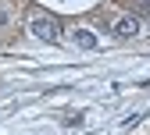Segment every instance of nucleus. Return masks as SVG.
<instances>
[{"label": "nucleus", "mask_w": 150, "mask_h": 135, "mask_svg": "<svg viewBox=\"0 0 150 135\" xmlns=\"http://www.w3.org/2000/svg\"><path fill=\"white\" fill-rule=\"evenodd\" d=\"M32 36L36 39H43V43H57L61 39V25H57V18H50V14H40V18H32Z\"/></svg>", "instance_id": "1"}, {"label": "nucleus", "mask_w": 150, "mask_h": 135, "mask_svg": "<svg viewBox=\"0 0 150 135\" xmlns=\"http://www.w3.org/2000/svg\"><path fill=\"white\" fill-rule=\"evenodd\" d=\"M115 36L118 39H132V36H139V18L136 14H122L115 22Z\"/></svg>", "instance_id": "2"}, {"label": "nucleus", "mask_w": 150, "mask_h": 135, "mask_svg": "<svg viewBox=\"0 0 150 135\" xmlns=\"http://www.w3.org/2000/svg\"><path fill=\"white\" fill-rule=\"evenodd\" d=\"M75 43H79L82 50H93L97 46V36H93L89 29H75Z\"/></svg>", "instance_id": "3"}, {"label": "nucleus", "mask_w": 150, "mask_h": 135, "mask_svg": "<svg viewBox=\"0 0 150 135\" xmlns=\"http://www.w3.org/2000/svg\"><path fill=\"white\" fill-rule=\"evenodd\" d=\"M139 7H143V11H150V0H139Z\"/></svg>", "instance_id": "4"}]
</instances>
